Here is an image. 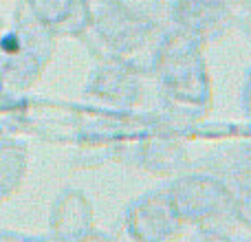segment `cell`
<instances>
[{
  "instance_id": "1",
  "label": "cell",
  "mask_w": 251,
  "mask_h": 242,
  "mask_svg": "<svg viewBox=\"0 0 251 242\" xmlns=\"http://www.w3.org/2000/svg\"><path fill=\"white\" fill-rule=\"evenodd\" d=\"M148 71L156 79L163 117L174 125L199 123L214 108V82L203 47L165 26L152 48Z\"/></svg>"
},
{
  "instance_id": "2",
  "label": "cell",
  "mask_w": 251,
  "mask_h": 242,
  "mask_svg": "<svg viewBox=\"0 0 251 242\" xmlns=\"http://www.w3.org/2000/svg\"><path fill=\"white\" fill-rule=\"evenodd\" d=\"M165 192L185 225L209 229L234 218L236 192L207 169L176 174L165 185Z\"/></svg>"
},
{
  "instance_id": "3",
  "label": "cell",
  "mask_w": 251,
  "mask_h": 242,
  "mask_svg": "<svg viewBox=\"0 0 251 242\" xmlns=\"http://www.w3.org/2000/svg\"><path fill=\"white\" fill-rule=\"evenodd\" d=\"M238 20V0H170L168 26L201 47L221 42Z\"/></svg>"
},
{
  "instance_id": "4",
  "label": "cell",
  "mask_w": 251,
  "mask_h": 242,
  "mask_svg": "<svg viewBox=\"0 0 251 242\" xmlns=\"http://www.w3.org/2000/svg\"><path fill=\"white\" fill-rule=\"evenodd\" d=\"M176 125L168 117L156 123H148L146 132L134 139L130 147V161L143 172H150L154 176L172 178L176 174L185 172L190 165L187 147L183 139L174 132Z\"/></svg>"
},
{
  "instance_id": "5",
  "label": "cell",
  "mask_w": 251,
  "mask_h": 242,
  "mask_svg": "<svg viewBox=\"0 0 251 242\" xmlns=\"http://www.w3.org/2000/svg\"><path fill=\"white\" fill-rule=\"evenodd\" d=\"M183 229L185 222L165 187L137 198L124 216V231L130 242H176Z\"/></svg>"
},
{
  "instance_id": "6",
  "label": "cell",
  "mask_w": 251,
  "mask_h": 242,
  "mask_svg": "<svg viewBox=\"0 0 251 242\" xmlns=\"http://www.w3.org/2000/svg\"><path fill=\"white\" fill-rule=\"evenodd\" d=\"M143 73L146 71L134 62L108 60L93 75L88 93L117 110H132L141 104L146 93Z\"/></svg>"
},
{
  "instance_id": "7",
  "label": "cell",
  "mask_w": 251,
  "mask_h": 242,
  "mask_svg": "<svg viewBox=\"0 0 251 242\" xmlns=\"http://www.w3.org/2000/svg\"><path fill=\"white\" fill-rule=\"evenodd\" d=\"M203 169L221 176L236 196L251 192V141L212 152L203 159Z\"/></svg>"
},
{
  "instance_id": "8",
  "label": "cell",
  "mask_w": 251,
  "mask_h": 242,
  "mask_svg": "<svg viewBox=\"0 0 251 242\" xmlns=\"http://www.w3.org/2000/svg\"><path fill=\"white\" fill-rule=\"evenodd\" d=\"M53 216V229L60 242H75L93 231V209L82 194H69Z\"/></svg>"
},
{
  "instance_id": "9",
  "label": "cell",
  "mask_w": 251,
  "mask_h": 242,
  "mask_svg": "<svg viewBox=\"0 0 251 242\" xmlns=\"http://www.w3.org/2000/svg\"><path fill=\"white\" fill-rule=\"evenodd\" d=\"M108 2L134 20L154 26H168V2L165 0H108Z\"/></svg>"
},
{
  "instance_id": "10",
  "label": "cell",
  "mask_w": 251,
  "mask_h": 242,
  "mask_svg": "<svg viewBox=\"0 0 251 242\" xmlns=\"http://www.w3.org/2000/svg\"><path fill=\"white\" fill-rule=\"evenodd\" d=\"M236 24L243 29V33L251 42V0H238V20Z\"/></svg>"
},
{
  "instance_id": "11",
  "label": "cell",
  "mask_w": 251,
  "mask_h": 242,
  "mask_svg": "<svg viewBox=\"0 0 251 242\" xmlns=\"http://www.w3.org/2000/svg\"><path fill=\"white\" fill-rule=\"evenodd\" d=\"M192 242H236L229 234L221 231L218 227H209V229H201L199 236H196Z\"/></svg>"
},
{
  "instance_id": "12",
  "label": "cell",
  "mask_w": 251,
  "mask_h": 242,
  "mask_svg": "<svg viewBox=\"0 0 251 242\" xmlns=\"http://www.w3.org/2000/svg\"><path fill=\"white\" fill-rule=\"evenodd\" d=\"M240 108H243L245 117L251 119V66L245 75V82H243V88H240Z\"/></svg>"
},
{
  "instance_id": "13",
  "label": "cell",
  "mask_w": 251,
  "mask_h": 242,
  "mask_svg": "<svg viewBox=\"0 0 251 242\" xmlns=\"http://www.w3.org/2000/svg\"><path fill=\"white\" fill-rule=\"evenodd\" d=\"M75 242H115V240L108 238V236H104V234H95V231H91V234H86L84 238H79Z\"/></svg>"
},
{
  "instance_id": "14",
  "label": "cell",
  "mask_w": 251,
  "mask_h": 242,
  "mask_svg": "<svg viewBox=\"0 0 251 242\" xmlns=\"http://www.w3.org/2000/svg\"><path fill=\"white\" fill-rule=\"evenodd\" d=\"M29 242H60V240L55 238V240H29Z\"/></svg>"
},
{
  "instance_id": "15",
  "label": "cell",
  "mask_w": 251,
  "mask_h": 242,
  "mask_svg": "<svg viewBox=\"0 0 251 242\" xmlns=\"http://www.w3.org/2000/svg\"><path fill=\"white\" fill-rule=\"evenodd\" d=\"M0 242H18V240H13V238H0Z\"/></svg>"
}]
</instances>
